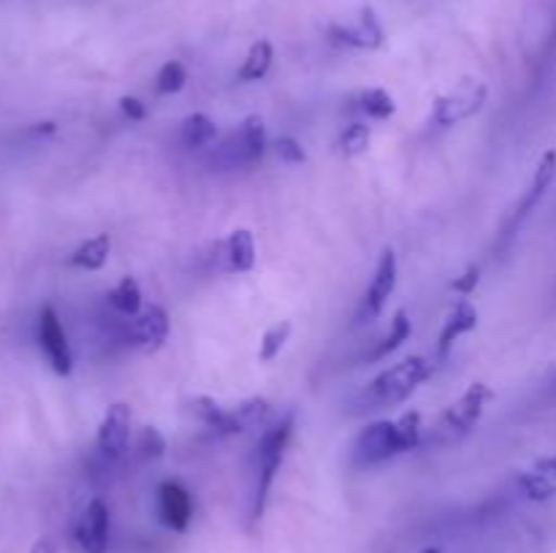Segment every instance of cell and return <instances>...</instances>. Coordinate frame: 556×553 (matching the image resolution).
<instances>
[{
    "label": "cell",
    "instance_id": "1",
    "mask_svg": "<svg viewBox=\"0 0 556 553\" xmlns=\"http://www.w3.org/2000/svg\"><path fill=\"white\" fill-rule=\"evenodd\" d=\"M434 366L429 358L424 356H410L405 361L394 363L386 372H380L372 383L364 388L362 394V410H386V407H396L405 399H410L416 394V388L421 383H427L432 377Z\"/></svg>",
    "mask_w": 556,
    "mask_h": 553
},
{
    "label": "cell",
    "instance_id": "2",
    "mask_svg": "<svg viewBox=\"0 0 556 553\" xmlns=\"http://www.w3.org/2000/svg\"><path fill=\"white\" fill-rule=\"evenodd\" d=\"M293 423L296 415L293 410H288L286 415L277 417L269 428H264L258 439V448H255V486H253V504H250V518L258 520L266 510V499H269L271 483H275L277 472H280L282 459H286V450L291 445L293 437Z\"/></svg>",
    "mask_w": 556,
    "mask_h": 553
},
{
    "label": "cell",
    "instance_id": "3",
    "mask_svg": "<svg viewBox=\"0 0 556 553\" xmlns=\"http://www.w3.org/2000/svg\"><path fill=\"white\" fill-rule=\"evenodd\" d=\"M188 410L193 412L201 423L215 428L217 434H244L250 432V428L266 423L271 404L264 396H250V399L239 401V404L233 407H223L220 401H215L212 396H193V399L188 401Z\"/></svg>",
    "mask_w": 556,
    "mask_h": 553
},
{
    "label": "cell",
    "instance_id": "4",
    "mask_svg": "<svg viewBox=\"0 0 556 553\" xmlns=\"http://www.w3.org/2000/svg\"><path fill=\"white\" fill-rule=\"evenodd\" d=\"M494 399V390L486 383H472L454 404H448L443 410L438 421V437L443 442H454V439L467 437V434L476 428V423L481 421L486 404Z\"/></svg>",
    "mask_w": 556,
    "mask_h": 553
},
{
    "label": "cell",
    "instance_id": "5",
    "mask_svg": "<svg viewBox=\"0 0 556 553\" xmlns=\"http://www.w3.org/2000/svg\"><path fill=\"white\" fill-rule=\"evenodd\" d=\"M489 87L481 79H462L459 85L451 87L448 92L434 98L432 106V119L440 128H451V125H459L465 119L476 117L483 106H486Z\"/></svg>",
    "mask_w": 556,
    "mask_h": 553
},
{
    "label": "cell",
    "instance_id": "6",
    "mask_svg": "<svg viewBox=\"0 0 556 553\" xmlns=\"http://www.w3.org/2000/svg\"><path fill=\"white\" fill-rule=\"evenodd\" d=\"M329 36L337 43H345L353 49H380L386 41V30L380 25L378 14L369 5L353 11L345 20H337L329 25Z\"/></svg>",
    "mask_w": 556,
    "mask_h": 553
},
{
    "label": "cell",
    "instance_id": "7",
    "mask_svg": "<svg viewBox=\"0 0 556 553\" xmlns=\"http://www.w3.org/2000/svg\"><path fill=\"white\" fill-rule=\"evenodd\" d=\"M402 453L400 434H396V421H375L353 442V455L362 466L383 464V461L394 459Z\"/></svg>",
    "mask_w": 556,
    "mask_h": 553
},
{
    "label": "cell",
    "instance_id": "8",
    "mask_svg": "<svg viewBox=\"0 0 556 553\" xmlns=\"http://www.w3.org/2000/svg\"><path fill=\"white\" fill-rule=\"evenodd\" d=\"M38 345H41L49 366H52L60 377L71 374V369H74V352H71L68 336H65L63 320H60L58 309L49 307V304L38 312Z\"/></svg>",
    "mask_w": 556,
    "mask_h": 553
},
{
    "label": "cell",
    "instance_id": "9",
    "mask_svg": "<svg viewBox=\"0 0 556 553\" xmlns=\"http://www.w3.org/2000/svg\"><path fill=\"white\" fill-rule=\"evenodd\" d=\"M130 423H134V412L125 401H114L112 407L103 415L101 426H98V453L106 461L123 459L125 450H128L130 442Z\"/></svg>",
    "mask_w": 556,
    "mask_h": 553
},
{
    "label": "cell",
    "instance_id": "10",
    "mask_svg": "<svg viewBox=\"0 0 556 553\" xmlns=\"http://www.w3.org/2000/svg\"><path fill=\"white\" fill-rule=\"evenodd\" d=\"M264 152H266L264 119L250 114V117L239 125L237 133H231L223 155L228 157L231 166H253V163H258L261 157H264Z\"/></svg>",
    "mask_w": 556,
    "mask_h": 553
},
{
    "label": "cell",
    "instance_id": "11",
    "mask_svg": "<svg viewBox=\"0 0 556 553\" xmlns=\"http://www.w3.org/2000/svg\"><path fill=\"white\" fill-rule=\"evenodd\" d=\"M157 515L172 531H188L193 518V497L179 480H163L157 486Z\"/></svg>",
    "mask_w": 556,
    "mask_h": 553
},
{
    "label": "cell",
    "instance_id": "12",
    "mask_svg": "<svg viewBox=\"0 0 556 553\" xmlns=\"http://www.w3.org/2000/svg\"><path fill=\"white\" fill-rule=\"evenodd\" d=\"M396 274H400V269H396V255H394V249L386 247L383 253H380L378 269H375L372 282H369L367 293H364L362 320H372L383 312L386 301H389L391 293H394V287H396Z\"/></svg>",
    "mask_w": 556,
    "mask_h": 553
},
{
    "label": "cell",
    "instance_id": "13",
    "mask_svg": "<svg viewBox=\"0 0 556 553\" xmlns=\"http://www.w3.org/2000/svg\"><path fill=\"white\" fill-rule=\"evenodd\" d=\"M109 507L103 499H90V504L81 513L79 524H76V542H79L81 553H106L109 551Z\"/></svg>",
    "mask_w": 556,
    "mask_h": 553
},
{
    "label": "cell",
    "instance_id": "14",
    "mask_svg": "<svg viewBox=\"0 0 556 553\" xmlns=\"http://www.w3.org/2000/svg\"><path fill=\"white\" fill-rule=\"evenodd\" d=\"M130 339L139 350L144 352H157L168 339V314L166 309L150 304V307L141 309L134 320V331H130Z\"/></svg>",
    "mask_w": 556,
    "mask_h": 553
},
{
    "label": "cell",
    "instance_id": "15",
    "mask_svg": "<svg viewBox=\"0 0 556 553\" xmlns=\"http://www.w3.org/2000/svg\"><path fill=\"white\" fill-rule=\"evenodd\" d=\"M223 263L233 274H248L255 266V239L248 228H233L223 242Z\"/></svg>",
    "mask_w": 556,
    "mask_h": 553
},
{
    "label": "cell",
    "instance_id": "16",
    "mask_svg": "<svg viewBox=\"0 0 556 553\" xmlns=\"http://www.w3.org/2000/svg\"><path fill=\"white\" fill-rule=\"evenodd\" d=\"M476 325H478V309L472 307L467 298H462V301L451 309V314L445 318L443 331H440V342H438L440 356H448V350L454 347V342L459 339V336L470 334Z\"/></svg>",
    "mask_w": 556,
    "mask_h": 553
},
{
    "label": "cell",
    "instance_id": "17",
    "mask_svg": "<svg viewBox=\"0 0 556 553\" xmlns=\"http://www.w3.org/2000/svg\"><path fill=\"white\" fill-rule=\"evenodd\" d=\"M109 253H112V239H109L106 233H98V236L81 242L79 247L68 255V263L76 266V269L98 271L106 266Z\"/></svg>",
    "mask_w": 556,
    "mask_h": 553
},
{
    "label": "cell",
    "instance_id": "18",
    "mask_svg": "<svg viewBox=\"0 0 556 553\" xmlns=\"http://www.w3.org/2000/svg\"><path fill=\"white\" fill-rule=\"evenodd\" d=\"M215 136H217L215 119L206 117V114L201 112L188 114V117L182 119V128H179V141H182L188 150H201V146L212 144Z\"/></svg>",
    "mask_w": 556,
    "mask_h": 553
},
{
    "label": "cell",
    "instance_id": "19",
    "mask_svg": "<svg viewBox=\"0 0 556 553\" xmlns=\"http://www.w3.org/2000/svg\"><path fill=\"white\" fill-rule=\"evenodd\" d=\"M410 334H413L410 318H407V312H405V309H396L394 320H391V329H389V334H386L383 339H380L378 345H375V350L369 352V356H367V361H383V358H389L391 352H394V350H400V347L405 345L407 339H410Z\"/></svg>",
    "mask_w": 556,
    "mask_h": 553
},
{
    "label": "cell",
    "instance_id": "20",
    "mask_svg": "<svg viewBox=\"0 0 556 553\" xmlns=\"http://www.w3.org/2000/svg\"><path fill=\"white\" fill-rule=\"evenodd\" d=\"M554 177H556V150H548V152H543L541 163H538L535 173H532L530 190H527L525 204H521V215H527V211H530L532 206H535L538 201L546 195V190L552 188Z\"/></svg>",
    "mask_w": 556,
    "mask_h": 553
},
{
    "label": "cell",
    "instance_id": "21",
    "mask_svg": "<svg viewBox=\"0 0 556 553\" xmlns=\"http://www.w3.org/2000/svg\"><path fill=\"white\" fill-rule=\"evenodd\" d=\"M271 60H275V47L269 41H255L250 47L248 57H244L242 68H239V81H258L269 74Z\"/></svg>",
    "mask_w": 556,
    "mask_h": 553
},
{
    "label": "cell",
    "instance_id": "22",
    "mask_svg": "<svg viewBox=\"0 0 556 553\" xmlns=\"http://www.w3.org/2000/svg\"><path fill=\"white\" fill-rule=\"evenodd\" d=\"M109 304H112L117 312L128 314V318H136V314L144 309V301H141V287L134 276H123L117 285L109 291Z\"/></svg>",
    "mask_w": 556,
    "mask_h": 553
},
{
    "label": "cell",
    "instance_id": "23",
    "mask_svg": "<svg viewBox=\"0 0 556 553\" xmlns=\"http://www.w3.org/2000/svg\"><path fill=\"white\" fill-rule=\"evenodd\" d=\"M358 108H362L369 119H378V123L391 119L396 114L394 95H391L389 90H383V87H369V90H364L362 95H358Z\"/></svg>",
    "mask_w": 556,
    "mask_h": 553
},
{
    "label": "cell",
    "instance_id": "24",
    "mask_svg": "<svg viewBox=\"0 0 556 553\" xmlns=\"http://www.w3.org/2000/svg\"><path fill=\"white\" fill-rule=\"evenodd\" d=\"M291 320H280V323L269 325V329L264 331V336H261V350H258V358L264 363H271L277 356L282 352V347H286V342L291 339Z\"/></svg>",
    "mask_w": 556,
    "mask_h": 553
},
{
    "label": "cell",
    "instance_id": "25",
    "mask_svg": "<svg viewBox=\"0 0 556 553\" xmlns=\"http://www.w3.org/2000/svg\"><path fill=\"white\" fill-rule=\"evenodd\" d=\"M369 141H372V130L367 123H351L340 136V150L345 157H356L367 152Z\"/></svg>",
    "mask_w": 556,
    "mask_h": 553
},
{
    "label": "cell",
    "instance_id": "26",
    "mask_svg": "<svg viewBox=\"0 0 556 553\" xmlns=\"http://www.w3.org/2000/svg\"><path fill=\"white\" fill-rule=\"evenodd\" d=\"M396 434H400V445H402V453H410L421 445V412H405L402 417H396Z\"/></svg>",
    "mask_w": 556,
    "mask_h": 553
},
{
    "label": "cell",
    "instance_id": "27",
    "mask_svg": "<svg viewBox=\"0 0 556 553\" xmlns=\"http://www.w3.org/2000/svg\"><path fill=\"white\" fill-rule=\"evenodd\" d=\"M185 81H188V70H185V65L179 63V60H168V63L157 70L155 90L161 92V95H174V92L182 90Z\"/></svg>",
    "mask_w": 556,
    "mask_h": 553
},
{
    "label": "cell",
    "instance_id": "28",
    "mask_svg": "<svg viewBox=\"0 0 556 553\" xmlns=\"http://www.w3.org/2000/svg\"><path fill=\"white\" fill-rule=\"evenodd\" d=\"M519 488L525 491L527 499L532 502H548V499L556 497V488L546 480L543 475H538L535 470H527L519 475Z\"/></svg>",
    "mask_w": 556,
    "mask_h": 553
},
{
    "label": "cell",
    "instance_id": "29",
    "mask_svg": "<svg viewBox=\"0 0 556 553\" xmlns=\"http://www.w3.org/2000/svg\"><path fill=\"white\" fill-rule=\"evenodd\" d=\"M139 450L147 459H163L166 455V437L155 426H144L139 437Z\"/></svg>",
    "mask_w": 556,
    "mask_h": 553
},
{
    "label": "cell",
    "instance_id": "30",
    "mask_svg": "<svg viewBox=\"0 0 556 553\" xmlns=\"http://www.w3.org/2000/svg\"><path fill=\"white\" fill-rule=\"evenodd\" d=\"M275 152L282 163H291V166H299V163L307 160V152H304L302 141H296L293 136H280L275 141Z\"/></svg>",
    "mask_w": 556,
    "mask_h": 553
},
{
    "label": "cell",
    "instance_id": "31",
    "mask_svg": "<svg viewBox=\"0 0 556 553\" xmlns=\"http://www.w3.org/2000/svg\"><path fill=\"white\" fill-rule=\"evenodd\" d=\"M478 282H481V269H478V266H467L465 274H459L454 282H451V291L462 293V296H470V293L478 287Z\"/></svg>",
    "mask_w": 556,
    "mask_h": 553
},
{
    "label": "cell",
    "instance_id": "32",
    "mask_svg": "<svg viewBox=\"0 0 556 553\" xmlns=\"http://www.w3.org/2000/svg\"><path fill=\"white\" fill-rule=\"evenodd\" d=\"M119 112L130 119V123H141L147 117V106L134 95H123L119 98Z\"/></svg>",
    "mask_w": 556,
    "mask_h": 553
},
{
    "label": "cell",
    "instance_id": "33",
    "mask_svg": "<svg viewBox=\"0 0 556 553\" xmlns=\"http://www.w3.org/2000/svg\"><path fill=\"white\" fill-rule=\"evenodd\" d=\"M532 470H535L538 475L546 477V480L552 483V486L556 488V455H548V459H541L535 466H532Z\"/></svg>",
    "mask_w": 556,
    "mask_h": 553
},
{
    "label": "cell",
    "instance_id": "34",
    "mask_svg": "<svg viewBox=\"0 0 556 553\" xmlns=\"http://www.w3.org/2000/svg\"><path fill=\"white\" fill-rule=\"evenodd\" d=\"M30 553H54V545L52 540H38L36 545H33Z\"/></svg>",
    "mask_w": 556,
    "mask_h": 553
},
{
    "label": "cell",
    "instance_id": "35",
    "mask_svg": "<svg viewBox=\"0 0 556 553\" xmlns=\"http://www.w3.org/2000/svg\"><path fill=\"white\" fill-rule=\"evenodd\" d=\"M421 553H443V551H440V548H424Z\"/></svg>",
    "mask_w": 556,
    "mask_h": 553
}]
</instances>
